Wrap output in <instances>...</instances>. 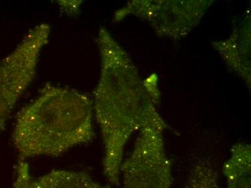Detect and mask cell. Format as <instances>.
<instances>
[{
    "label": "cell",
    "instance_id": "cell-1",
    "mask_svg": "<svg viewBox=\"0 0 251 188\" xmlns=\"http://www.w3.org/2000/svg\"><path fill=\"white\" fill-rule=\"evenodd\" d=\"M97 43L100 74L93 93V113L103 142L104 175L117 186L126 146L131 136L145 128L165 131L168 125L132 59L105 27L99 30Z\"/></svg>",
    "mask_w": 251,
    "mask_h": 188
},
{
    "label": "cell",
    "instance_id": "cell-2",
    "mask_svg": "<svg viewBox=\"0 0 251 188\" xmlns=\"http://www.w3.org/2000/svg\"><path fill=\"white\" fill-rule=\"evenodd\" d=\"M93 100L73 88L47 84L20 113L14 146L24 160L58 157L95 137Z\"/></svg>",
    "mask_w": 251,
    "mask_h": 188
},
{
    "label": "cell",
    "instance_id": "cell-3",
    "mask_svg": "<svg viewBox=\"0 0 251 188\" xmlns=\"http://www.w3.org/2000/svg\"><path fill=\"white\" fill-rule=\"evenodd\" d=\"M50 33L49 24H38L0 60V131L34 79L40 56L50 40Z\"/></svg>",
    "mask_w": 251,
    "mask_h": 188
},
{
    "label": "cell",
    "instance_id": "cell-4",
    "mask_svg": "<svg viewBox=\"0 0 251 188\" xmlns=\"http://www.w3.org/2000/svg\"><path fill=\"white\" fill-rule=\"evenodd\" d=\"M213 1L208 0H135L115 13V21L134 15L147 21L157 36L168 39L186 37L200 24Z\"/></svg>",
    "mask_w": 251,
    "mask_h": 188
},
{
    "label": "cell",
    "instance_id": "cell-5",
    "mask_svg": "<svg viewBox=\"0 0 251 188\" xmlns=\"http://www.w3.org/2000/svg\"><path fill=\"white\" fill-rule=\"evenodd\" d=\"M164 131L145 128L121 166L122 188H171L172 167L165 149Z\"/></svg>",
    "mask_w": 251,
    "mask_h": 188
},
{
    "label": "cell",
    "instance_id": "cell-6",
    "mask_svg": "<svg viewBox=\"0 0 251 188\" xmlns=\"http://www.w3.org/2000/svg\"><path fill=\"white\" fill-rule=\"evenodd\" d=\"M212 46L231 71L240 76L251 89V13L243 14L227 39Z\"/></svg>",
    "mask_w": 251,
    "mask_h": 188
},
{
    "label": "cell",
    "instance_id": "cell-7",
    "mask_svg": "<svg viewBox=\"0 0 251 188\" xmlns=\"http://www.w3.org/2000/svg\"><path fill=\"white\" fill-rule=\"evenodd\" d=\"M12 188H106L86 172L57 169L35 177L24 160L17 163Z\"/></svg>",
    "mask_w": 251,
    "mask_h": 188
},
{
    "label": "cell",
    "instance_id": "cell-8",
    "mask_svg": "<svg viewBox=\"0 0 251 188\" xmlns=\"http://www.w3.org/2000/svg\"><path fill=\"white\" fill-rule=\"evenodd\" d=\"M226 188H251V148L248 143L232 146L229 159L223 165Z\"/></svg>",
    "mask_w": 251,
    "mask_h": 188
},
{
    "label": "cell",
    "instance_id": "cell-9",
    "mask_svg": "<svg viewBox=\"0 0 251 188\" xmlns=\"http://www.w3.org/2000/svg\"><path fill=\"white\" fill-rule=\"evenodd\" d=\"M184 188H221L218 172L208 160H200L190 171Z\"/></svg>",
    "mask_w": 251,
    "mask_h": 188
},
{
    "label": "cell",
    "instance_id": "cell-10",
    "mask_svg": "<svg viewBox=\"0 0 251 188\" xmlns=\"http://www.w3.org/2000/svg\"><path fill=\"white\" fill-rule=\"evenodd\" d=\"M157 76L154 74L144 80L145 88L156 105H158L160 101V91L157 88Z\"/></svg>",
    "mask_w": 251,
    "mask_h": 188
},
{
    "label": "cell",
    "instance_id": "cell-11",
    "mask_svg": "<svg viewBox=\"0 0 251 188\" xmlns=\"http://www.w3.org/2000/svg\"><path fill=\"white\" fill-rule=\"evenodd\" d=\"M59 2H60L59 4L62 8L65 9L68 13L73 14L77 13L81 4V1H60Z\"/></svg>",
    "mask_w": 251,
    "mask_h": 188
}]
</instances>
